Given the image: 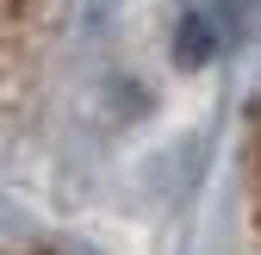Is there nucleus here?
Returning <instances> with one entry per match:
<instances>
[{
	"label": "nucleus",
	"instance_id": "obj_1",
	"mask_svg": "<svg viewBox=\"0 0 261 255\" xmlns=\"http://www.w3.org/2000/svg\"><path fill=\"white\" fill-rule=\"evenodd\" d=\"M44 13H50V0H0V87H7L13 69L31 56Z\"/></svg>",
	"mask_w": 261,
	"mask_h": 255
},
{
	"label": "nucleus",
	"instance_id": "obj_2",
	"mask_svg": "<svg viewBox=\"0 0 261 255\" xmlns=\"http://www.w3.org/2000/svg\"><path fill=\"white\" fill-rule=\"evenodd\" d=\"M237 255H261V118L243 149V187H237Z\"/></svg>",
	"mask_w": 261,
	"mask_h": 255
}]
</instances>
